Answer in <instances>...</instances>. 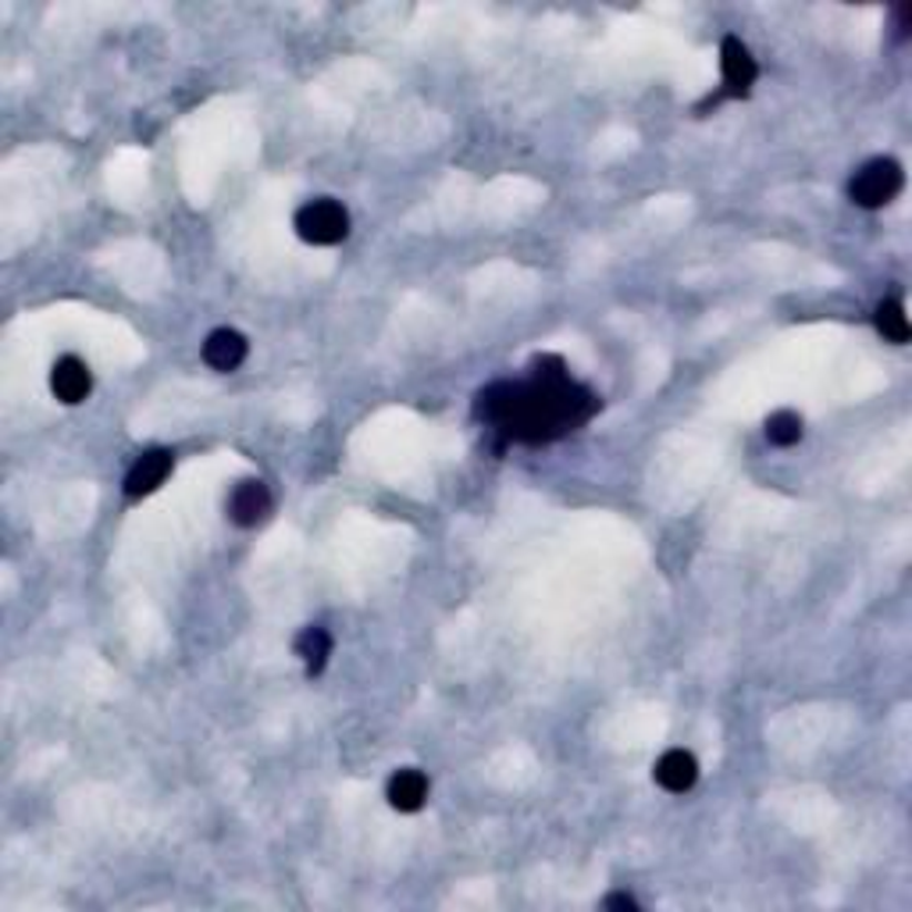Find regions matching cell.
Returning a JSON list of instances; mask_svg holds the SVG:
<instances>
[{
  "instance_id": "6da1fadb",
  "label": "cell",
  "mask_w": 912,
  "mask_h": 912,
  "mask_svg": "<svg viewBox=\"0 0 912 912\" xmlns=\"http://www.w3.org/2000/svg\"><path fill=\"white\" fill-rule=\"evenodd\" d=\"M531 367L528 385L496 382L478 396V417L485 425H496L520 443H549L599 411V399L567 378L560 357H538Z\"/></svg>"
},
{
  "instance_id": "7a4b0ae2",
  "label": "cell",
  "mask_w": 912,
  "mask_h": 912,
  "mask_svg": "<svg viewBox=\"0 0 912 912\" xmlns=\"http://www.w3.org/2000/svg\"><path fill=\"white\" fill-rule=\"evenodd\" d=\"M296 235L311 246H335L349 235V214L332 196L311 200L296 211Z\"/></svg>"
},
{
  "instance_id": "3957f363",
  "label": "cell",
  "mask_w": 912,
  "mask_h": 912,
  "mask_svg": "<svg viewBox=\"0 0 912 912\" xmlns=\"http://www.w3.org/2000/svg\"><path fill=\"white\" fill-rule=\"evenodd\" d=\"M902 168H899V161H891V158H876V161H870V164H863L855 172V179H852V185H849V193H852V200L859 207H884V204H891L894 196L902 193Z\"/></svg>"
},
{
  "instance_id": "277c9868",
  "label": "cell",
  "mask_w": 912,
  "mask_h": 912,
  "mask_svg": "<svg viewBox=\"0 0 912 912\" xmlns=\"http://www.w3.org/2000/svg\"><path fill=\"white\" fill-rule=\"evenodd\" d=\"M172 464H175V453L172 449H146L140 460L129 467L125 496L129 499H143L150 493H158V488L164 485V478L172 475Z\"/></svg>"
},
{
  "instance_id": "5b68a950",
  "label": "cell",
  "mask_w": 912,
  "mask_h": 912,
  "mask_svg": "<svg viewBox=\"0 0 912 912\" xmlns=\"http://www.w3.org/2000/svg\"><path fill=\"white\" fill-rule=\"evenodd\" d=\"M720 72H723V97H746L752 90V82L759 75L756 58L749 54V47L738 37H728L720 43Z\"/></svg>"
},
{
  "instance_id": "8992f818",
  "label": "cell",
  "mask_w": 912,
  "mask_h": 912,
  "mask_svg": "<svg viewBox=\"0 0 912 912\" xmlns=\"http://www.w3.org/2000/svg\"><path fill=\"white\" fill-rule=\"evenodd\" d=\"M272 514V493H267L264 482H243L235 485V493L229 499V517L240 528H253Z\"/></svg>"
},
{
  "instance_id": "52a82bcc",
  "label": "cell",
  "mask_w": 912,
  "mask_h": 912,
  "mask_svg": "<svg viewBox=\"0 0 912 912\" xmlns=\"http://www.w3.org/2000/svg\"><path fill=\"white\" fill-rule=\"evenodd\" d=\"M50 388H54V396L61 403H69V407H75V403H82L90 396V388H93V375H90V367L82 364L79 357H61L54 364V371H50Z\"/></svg>"
},
{
  "instance_id": "ba28073f",
  "label": "cell",
  "mask_w": 912,
  "mask_h": 912,
  "mask_svg": "<svg viewBox=\"0 0 912 912\" xmlns=\"http://www.w3.org/2000/svg\"><path fill=\"white\" fill-rule=\"evenodd\" d=\"M656 781H660V788L673 791V796H681V791H688L691 784L699 781V763H696V756L685 752V749H670L660 756V763H656Z\"/></svg>"
},
{
  "instance_id": "9c48e42d",
  "label": "cell",
  "mask_w": 912,
  "mask_h": 912,
  "mask_svg": "<svg viewBox=\"0 0 912 912\" xmlns=\"http://www.w3.org/2000/svg\"><path fill=\"white\" fill-rule=\"evenodd\" d=\"M204 361L214 371H235L246 361V340L235 328H217L204 343Z\"/></svg>"
},
{
  "instance_id": "30bf717a",
  "label": "cell",
  "mask_w": 912,
  "mask_h": 912,
  "mask_svg": "<svg viewBox=\"0 0 912 912\" xmlns=\"http://www.w3.org/2000/svg\"><path fill=\"white\" fill-rule=\"evenodd\" d=\"M428 799V777L420 770H399L393 781H388V802L399 813H417Z\"/></svg>"
},
{
  "instance_id": "8fae6325",
  "label": "cell",
  "mask_w": 912,
  "mask_h": 912,
  "mask_svg": "<svg viewBox=\"0 0 912 912\" xmlns=\"http://www.w3.org/2000/svg\"><path fill=\"white\" fill-rule=\"evenodd\" d=\"M296 656L303 660V667H307L311 678H317L332 656V635L325 628H303L296 635Z\"/></svg>"
},
{
  "instance_id": "7c38bea8",
  "label": "cell",
  "mask_w": 912,
  "mask_h": 912,
  "mask_svg": "<svg viewBox=\"0 0 912 912\" xmlns=\"http://www.w3.org/2000/svg\"><path fill=\"white\" fill-rule=\"evenodd\" d=\"M873 321H876V332H881L884 340L909 343V317H905V307H902L899 296H888L881 307H876Z\"/></svg>"
},
{
  "instance_id": "4fadbf2b",
  "label": "cell",
  "mask_w": 912,
  "mask_h": 912,
  "mask_svg": "<svg viewBox=\"0 0 912 912\" xmlns=\"http://www.w3.org/2000/svg\"><path fill=\"white\" fill-rule=\"evenodd\" d=\"M767 438H770V446H796L799 438H802V417L799 414H791V411H777L767 417Z\"/></svg>"
},
{
  "instance_id": "5bb4252c",
  "label": "cell",
  "mask_w": 912,
  "mask_h": 912,
  "mask_svg": "<svg viewBox=\"0 0 912 912\" xmlns=\"http://www.w3.org/2000/svg\"><path fill=\"white\" fill-rule=\"evenodd\" d=\"M606 909H628V912H635L638 902L631 899V894H610V899H606Z\"/></svg>"
}]
</instances>
